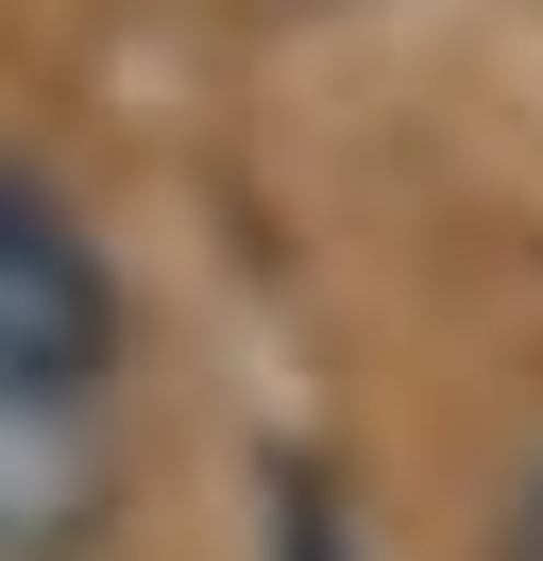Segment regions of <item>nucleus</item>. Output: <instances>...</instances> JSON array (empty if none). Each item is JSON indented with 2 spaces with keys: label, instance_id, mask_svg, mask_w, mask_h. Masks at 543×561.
Wrapping results in <instances>:
<instances>
[{
  "label": "nucleus",
  "instance_id": "nucleus-1",
  "mask_svg": "<svg viewBox=\"0 0 543 561\" xmlns=\"http://www.w3.org/2000/svg\"><path fill=\"white\" fill-rule=\"evenodd\" d=\"M119 255L51 205V187L0 153V375H51V391H119Z\"/></svg>",
  "mask_w": 543,
  "mask_h": 561
},
{
  "label": "nucleus",
  "instance_id": "nucleus-2",
  "mask_svg": "<svg viewBox=\"0 0 543 561\" xmlns=\"http://www.w3.org/2000/svg\"><path fill=\"white\" fill-rule=\"evenodd\" d=\"M119 527V409L0 375V561H102Z\"/></svg>",
  "mask_w": 543,
  "mask_h": 561
},
{
  "label": "nucleus",
  "instance_id": "nucleus-3",
  "mask_svg": "<svg viewBox=\"0 0 543 561\" xmlns=\"http://www.w3.org/2000/svg\"><path fill=\"white\" fill-rule=\"evenodd\" d=\"M255 511H272V545H255V561H357V511H339V477H323V459H272V477H255Z\"/></svg>",
  "mask_w": 543,
  "mask_h": 561
},
{
  "label": "nucleus",
  "instance_id": "nucleus-4",
  "mask_svg": "<svg viewBox=\"0 0 543 561\" xmlns=\"http://www.w3.org/2000/svg\"><path fill=\"white\" fill-rule=\"evenodd\" d=\"M493 561H543V459L509 477V511H493Z\"/></svg>",
  "mask_w": 543,
  "mask_h": 561
}]
</instances>
